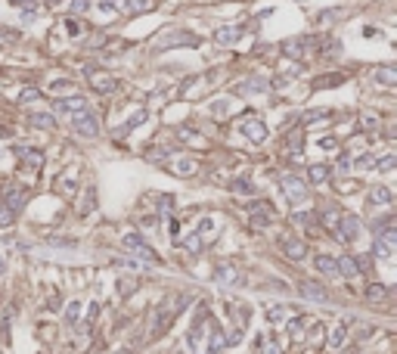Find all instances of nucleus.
Instances as JSON below:
<instances>
[{
  "instance_id": "nucleus-1",
  "label": "nucleus",
  "mask_w": 397,
  "mask_h": 354,
  "mask_svg": "<svg viewBox=\"0 0 397 354\" xmlns=\"http://www.w3.org/2000/svg\"><path fill=\"white\" fill-rule=\"evenodd\" d=\"M183 304H186V298H177V301L168 298L165 304H161V308L155 311V320H152V329H149V339H158L161 333H165V329L171 326V320L177 317V311L183 308Z\"/></svg>"
},
{
  "instance_id": "nucleus-2",
  "label": "nucleus",
  "mask_w": 397,
  "mask_h": 354,
  "mask_svg": "<svg viewBox=\"0 0 397 354\" xmlns=\"http://www.w3.org/2000/svg\"><path fill=\"white\" fill-rule=\"evenodd\" d=\"M124 249H127V252H134V255H140V258H146L149 264H158L155 249H149L146 239H143L140 233H124Z\"/></svg>"
},
{
  "instance_id": "nucleus-3",
  "label": "nucleus",
  "mask_w": 397,
  "mask_h": 354,
  "mask_svg": "<svg viewBox=\"0 0 397 354\" xmlns=\"http://www.w3.org/2000/svg\"><path fill=\"white\" fill-rule=\"evenodd\" d=\"M332 227H335V233H338V239H342V242H354L357 236H360V221L354 215H342L338 221H332Z\"/></svg>"
},
{
  "instance_id": "nucleus-4",
  "label": "nucleus",
  "mask_w": 397,
  "mask_h": 354,
  "mask_svg": "<svg viewBox=\"0 0 397 354\" xmlns=\"http://www.w3.org/2000/svg\"><path fill=\"white\" fill-rule=\"evenodd\" d=\"M72 127H75V134H81V137H97L99 134V118L93 112H78L72 118Z\"/></svg>"
},
{
  "instance_id": "nucleus-5",
  "label": "nucleus",
  "mask_w": 397,
  "mask_h": 354,
  "mask_svg": "<svg viewBox=\"0 0 397 354\" xmlns=\"http://www.w3.org/2000/svg\"><path fill=\"white\" fill-rule=\"evenodd\" d=\"M283 190H286V199L292 205H298V202H304L307 199V186L298 180V177H292V174H286L283 177Z\"/></svg>"
},
{
  "instance_id": "nucleus-6",
  "label": "nucleus",
  "mask_w": 397,
  "mask_h": 354,
  "mask_svg": "<svg viewBox=\"0 0 397 354\" xmlns=\"http://www.w3.org/2000/svg\"><path fill=\"white\" fill-rule=\"evenodd\" d=\"M242 131L248 134V137L254 140V143H261V140L267 137V127L261 124V118H258V115H245V118H242Z\"/></svg>"
},
{
  "instance_id": "nucleus-7",
  "label": "nucleus",
  "mask_w": 397,
  "mask_h": 354,
  "mask_svg": "<svg viewBox=\"0 0 397 354\" xmlns=\"http://www.w3.org/2000/svg\"><path fill=\"white\" fill-rule=\"evenodd\" d=\"M25 199H28V196L22 193V190H6V196H3V208L16 215V211H19L22 205H25Z\"/></svg>"
},
{
  "instance_id": "nucleus-8",
  "label": "nucleus",
  "mask_w": 397,
  "mask_h": 354,
  "mask_svg": "<svg viewBox=\"0 0 397 354\" xmlns=\"http://www.w3.org/2000/svg\"><path fill=\"white\" fill-rule=\"evenodd\" d=\"M56 109L59 112H84V97H62V100H56Z\"/></svg>"
},
{
  "instance_id": "nucleus-9",
  "label": "nucleus",
  "mask_w": 397,
  "mask_h": 354,
  "mask_svg": "<svg viewBox=\"0 0 397 354\" xmlns=\"http://www.w3.org/2000/svg\"><path fill=\"white\" fill-rule=\"evenodd\" d=\"M283 252L292 258V261H301V258L307 255V245L301 242V239H286V242H283Z\"/></svg>"
},
{
  "instance_id": "nucleus-10",
  "label": "nucleus",
  "mask_w": 397,
  "mask_h": 354,
  "mask_svg": "<svg viewBox=\"0 0 397 354\" xmlns=\"http://www.w3.org/2000/svg\"><path fill=\"white\" fill-rule=\"evenodd\" d=\"M298 289L307 295V298H313V301H326V289H320L317 283H310V280H304V283H298Z\"/></svg>"
},
{
  "instance_id": "nucleus-11",
  "label": "nucleus",
  "mask_w": 397,
  "mask_h": 354,
  "mask_svg": "<svg viewBox=\"0 0 397 354\" xmlns=\"http://www.w3.org/2000/svg\"><path fill=\"white\" fill-rule=\"evenodd\" d=\"M90 84H93V90H99V93L115 90V81H112L109 75H97V72H90Z\"/></svg>"
},
{
  "instance_id": "nucleus-12",
  "label": "nucleus",
  "mask_w": 397,
  "mask_h": 354,
  "mask_svg": "<svg viewBox=\"0 0 397 354\" xmlns=\"http://www.w3.org/2000/svg\"><path fill=\"white\" fill-rule=\"evenodd\" d=\"M317 270H320V274H326V277L338 274V270H335V258H329V255H317Z\"/></svg>"
},
{
  "instance_id": "nucleus-13",
  "label": "nucleus",
  "mask_w": 397,
  "mask_h": 354,
  "mask_svg": "<svg viewBox=\"0 0 397 354\" xmlns=\"http://www.w3.org/2000/svg\"><path fill=\"white\" fill-rule=\"evenodd\" d=\"M335 270H338V274H345V277H357L354 258H338V261H335Z\"/></svg>"
},
{
  "instance_id": "nucleus-14",
  "label": "nucleus",
  "mask_w": 397,
  "mask_h": 354,
  "mask_svg": "<svg viewBox=\"0 0 397 354\" xmlns=\"http://www.w3.org/2000/svg\"><path fill=\"white\" fill-rule=\"evenodd\" d=\"M345 333H347V320L338 323V329L329 336V348H342V345H345Z\"/></svg>"
},
{
  "instance_id": "nucleus-15",
  "label": "nucleus",
  "mask_w": 397,
  "mask_h": 354,
  "mask_svg": "<svg viewBox=\"0 0 397 354\" xmlns=\"http://www.w3.org/2000/svg\"><path fill=\"white\" fill-rule=\"evenodd\" d=\"M329 165H313V168H310V180L313 183H323V180H329Z\"/></svg>"
},
{
  "instance_id": "nucleus-16",
  "label": "nucleus",
  "mask_w": 397,
  "mask_h": 354,
  "mask_svg": "<svg viewBox=\"0 0 397 354\" xmlns=\"http://www.w3.org/2000/svg\"><path fill=\"white\" fill-rule=\"evenodd\" d=\"M239 38V28H220L217 31V44H233Z\"/></svg>"
},
{
  "instance_id": "nucleus-17",
  "label": "nucleus",
  "mask_w": 397,
  "mask_h": 354,
  "mask_svg": "<svg viewBox=\"0 0 397 354\" xmlns=\"http://www.w3.org/2000/svg\"><path fill=\"white\" fill-rule=\"evenodd\" d=\"M28 118H31V124H34V127H53V115L34 112V115H28Z\"/></svg>"
},
{
  "instance_id": "nucleus-18",
  "label": "nucleus",
  "mask_w": 397,
  "mask_h": 354,
  "mask_svg": "<svg viewBox=\"0 0 397 354\" xmlns=\"http://www.w3.org/2000/svg\"><path fill=\"white\" fill-rule=\"evenodd\" d=\"M372 202H376V205H388L391 202V193L385 190V186H376V190H372Z\"/></svg>"
},
{
  "instance_id": "nucleus-19",
  "label": "nucleus",
  "mask_w": 397,
  "mask_h": 354,
  "mask_svg": "<svg viewBox=\"0 0 397 354\" xmlns=\"http://www.w3.org/2000/svg\"><path fill=\"white\" fill-rule=\"evenodd\" d=\"M217 283H236V270L230 264L227 267H217Z\"/></svg>"
},
{
  "instance_id": "nucleus-20",
  "label": "nucleus",
  "mask_w": 397,
  "mask_h": 354,
  "mask_svg": "<svg viewBox=\"0 0 397 354\" xmlns=\"http://www.w3.org/2000/svg\"><path fill=\"white\" fill-rule=\"evenodd\" d=\"M283 317H286V308H283V304H276V308L267 311V320H270V323H279Z\"/></svg>"
},
{
  "instance_id": "nucleus-21",
  "label": "nucleus",
  "mask_w": 397,
  "mask_h": 354,
  "mask_svg": "<svg viewBox=\"0 0 397 354\" xmlns=\"http://www.w3.org/2000/svg\"><path fill=\"white\" fill-rule=\"evenodd\" d=\"M376 78L382 81V84H394V81H397V75H394V68H382V72H379Z\"/></svg>"
},
{
  "instance_id": "nucleus-22",
  "label": "nucleus",
  "mask_w": 397,
  "mask_h": 354,
  "mask_svg": "<svg viewBox=\"0 0 397 354\" xmlns=\"http://www.w3.org/2000/svg\"><path fill=\"white\" fill-rule=\"evenodd\" d=\"M134 289H137L134 280H121V283H118V292H121V295H134Z\"/></svg>"
},
{
  "instance_id": "nucleus-23",
  "label": "nucleus",
  "mask_w": 397,
  "mask_h": 354,
  "mask_svg": "<svg viewBox=\"0 0 397 354\" xmlns=\"http://www.w3.org/2000/svg\"><path fill=\"white\" fill-rule=\"evenodd\" d=\"M366 298H376V301L385 298V286H379V283H376V286H369L366 289Z\"/></svg>"
},
{
  "instance_id": "nucleus-24",
  "label": "nucleus",
  "mask_w": 397,
  "mask_h": 354,
  "mask_svg": "<svg viewBox=\"0 0 397 354\" xmlns=\"http://www.w3.org/2000/svg\"><path fill=\"white\" fill-rule=\"evenodd\" d=\"M78 314H81V304H78V301H75V304H68V311H65L68 323H75V320H78Z\"/></svg>"
},
{
  "instance_id": "nucleus-25",
  "label": "nucleus",
  "mask_w": 397,
  "mask_h": 354,
  "mask_svg": "<svg viewBox=\"0 0 397 354\" xmlns=\"http://www.w3.org/2000/svg\"><path fill=\"white\" fill-rule=\"evenodd\" d=\"M9 224H13V211L0 208V227H9Z\"/></svg>"
},
{
  "instance_id": "nucleus-26",
  "label": "nucleus",
  "mask_w": 397,
  "mask_h": 354,
  "mask_svg": "<svg viewBox=\"0 0 397 354\" xmlns=\"http://www.w3.org/2000/svg\"><path fill=\"white\" fill-rule=\"evenodd\" d=\"M394 165H397V159H394V156H385V159L379 162V171H388V168H394Z\"/></svg>"
},
{
  "instance_id": "nucleus-27",
  "label": "nucleus",
  "mask_w": 397,
  "mask_h": 354,
  "mask_svg": "<svg viewBox=\"0 0 397 354\" xmlns=\"http://www.w3.org/2000/svg\"><path fill=\"white\" fill-rule=\"evenodd\" d=\"M289 333H292V339H301V320H292L289 323Z\"/></svg>"
},
{
  "instance_id": "nucleus-28",
  "label": "nucleus",
  "mask_w": 397,
  "mask_h": 354,
  "mask_svg": "<svg viewBox=\"0 0 397 354\" xmlns=\"http://www.w3.org/2000/svg\"><path fill=\"white\" fill-rule=\"evenodd\" d=\"M31 100H38V90H34V87L22 90V103H31Z\"/></svg>"
},
{
  "instance_id": "nucleus-29",
  "label": "nucleus",
  "mask_w": 397,
  "mask_h": 354,
  "mask_svg": "<svg viewBox=\"0 0 397 354\" xmlns=\"http://www.w3.org/2000/svg\"><path fill=\"white\" fill-rule=\"evenodd\" d=\"M186 249H202V239H198V236H190V239H186Z\"/></svg>"
},
{
  "instance_id": "nucleus-30",
  "label": "nucleus",
  "mask_w": 397,
  "mask_h": 354,
  "mask_svg": "<svg viewBox=\"0 0 397 354\" xmlns=\"http://www.w3.org/2000/svg\"><path fill=\"white\" fill-rule=\"evenodd\" d=\"M72 9H75V13H84V9H87V0H72Z\"/></svg>"
},
{
  "instance_id": "nucleus-31",
  "label": "nucleus",
  "mask_w": 397,
  "mask_h": 354,
  "mask_svg": "<svg viewBox=\"0 0 397 354\" xmlns=\"http://www.w3.org/2000/svg\"><path fill=\"white\" fill-rule=\"evenodd\" d=\"M177 168H180V174H193V168H196V165H193V162H180Z\"/></svg>"
},
{
  "instance_id": "nucleus-32",
  "label": "nucleus",
  "mask_w": 397,
  "mask_h": 354,
  "mask_svg": "<svg viewBox=\"0 0 397 354\" xmlns=\"http://www.w3.org/2000/svg\"><path fill=\"white\" fill-rule=\"evenodd\" d=\"M264 354H279V348L273 345V342H264Z\"/></svg>"
},
{
  "instance_id": "nucleus-33",
  "label": "nucleus",
  "mask_w": 397,
  "mask_h": 354,
  "mask_svg": "<svg viewBox=\"0 0 397 354\" xmlns=\"http://www.w3.org/2000/svg\"><path fill=\"white\" fill-rule=\"evenodd\" d=\"M3 270H6V264H3V258H0V277H3Z\"/></svg>"
},
{
  "instance_id": "nucleus-34",
  "label": "nucleus",
  "mask_w": 397,
  "mask_h": 354,
  "mask_svg": "<svg viewBox=\"0 0 397 354\" xmlns=\"http://www.w3.org/2000/svg\"><path fill=\"white\" fill-rule=\"evenodd\" d=\"M13 3H16V6H22V3H31V0H13Z\"/></svg>"
}]
</instances>
